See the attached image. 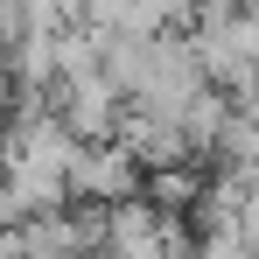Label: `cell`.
I'll use <instances>...</instances> for the list:
<instances>
[{
  "instance_id": "obj_4",
  "label": "cell",
  "mask_w": 259,
  "mask_h": 259,
  "mask_svg": "<svg viewBox=\"0 0 259 259\" xmlns=\"http://www.w3.org/2000/svg\"><path fill=\"white\" fill-rule=\"evenodd\" d=\"M189 7L196 0H126L119 28H133V35H182L189 28Z\"/></svg>"
},
{
  "instance_id": "obj_3",
  "label": "cell",
  "mask_w": 259,
  "mask_h": 259,
  "mask_svg": "<svg viewBox=\"0 0 259 259\" xmlns=\"http://www.w3.org/2000/svg\"><path fill=\"white\" fill-rule=\"evenodd\" d=\"M196 189H203V168H196V161H161V168H140V196H147L154 210H189V203H196Z\"/></svg>"
},
{
  "instance_id": "obj_1",
  "label": "cell",
  "mask_w": 259,
  "mask_h": 259,
  "mask_svg": "<svg viewBox=\"0 0 259 259\" xmlns=\"http://www.w3.org/2000/svg\"><path fill=\"white\" fill-rule=\"evenodd\" d=\"M140 189V161L105 133V140H70L63 154V196H84V203H119Z\"/></svg>"
},
{
  "instance_id": "obj_2",
  "label": "cell",
  "mask_w": 259,
  "mask_h": 259,
  "mask_svg": "<svg viewBox=\"0 0 259 259\" xmlns=\"http://www.w3.org/2000/svg\"><path fill=\"white\" fill-rule=\"evenodd\" d=\"M98 252H126V259H161V210L133 189L119 203H105V231H98Z\"/></svg>"
},
{
  "instance_id": "obj_5",
  "label": "cell",
  "mask_w": 259,
  "mask_h": 259,
  "mask_svg": "<svg viewBox=\"0 0 259 259\" xmlns=\"http://www.w3.org/2000/svg\"><path fill=\"white\" fill-rule=\"evenodd\" d=\"M14 7H21L28 21H42V28H49V21H56V0H14Z\"/></svg>"
}]
</instances>
